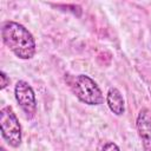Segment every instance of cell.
<instances>
[{"label":"cell","mask_w":151,"mask_h":151,"mask_svg":"<svg viewBox=\"0 0 151 151\" xmlns=\"http://www.w3.org/2000/svg\"><path fill=\"white\" fill-rule=\"evenodd\" d=\"M14 94L19 106L21 107L26 117L28 119L33 118L37 113V100L32 86L25 80H19L15 84Z\"/></svg>","instance_id":"4"},{"label":"cell","mask_w":151,"mask_h":151,"mask_svg":"<svg viewBox=\"0 0 151 151\" xmlns=\"http://www.w3.org/2000/svg\"><path fill=\"white\" fill-rule=\"evenodd\" d=\"M136 126L144 150L151 151V112L147 109H142L139 111Z\"/></svg>","instance_id":"5"},{"label":"cell","mask_w":151,"mask_h":151,"mask_svg":"<svg viewBox=\"0 0 151 151\" xmlns=\"http://www.w3.org/2000/svg\"><path fill=\"white\" fill-rule=\"evenodd\" d=\"M100 151H120V150H119V147H118V145L116 143L107 142V143H105L103 145V147H101Z\"/></svg>","instance_id":"7"},{"label":"cell","mask_w":151,"mask_h":151,"mask_svg":"<svg viewBox=\"0 0 151 151\" xmlns=\"http://www.w3.org/2000/svg\"><path fill=\"white\" fill-rule=\"evenodd\" d=\"M1 38L4 44L19 59L27 60L34 57L37 51L35 39L21 24L12 20L4 21L1 25Z\"/></svg>","instance_id":"1"},{"label":"cell","mask_w":151,"mask_h":151,"mask_svg":"<svg viewBox=\"0 0 151 151\" xmlns=\"http://www.w3.org/2000/svg\"><path fill=\"white\" fill-rule=\"evenodd\" d=\"M0 79H1L0 88H1V90H4L7 85H9V78L7 77V74H6L4 71H1V72H0Z\"/></svg>","instance_id":"8"},{"label":"cell","mask_w":151,"mask_h":151,"mask_svg":"<svg viewBox=\"0 0 151 151\" xmlns=\"http://www.w3.org/2000/svg\"><path fill=\"white\" fill-rule=\"evenodd\" d=\"M106 103L111 112L116 116H122L125 111V104L122 92L117 87H110L106 93Z\"/></svg>","instance_id":"6"},{"label":"cell","mask_w":151,"mask_h":151,"mask_svg":"<svg viewBox=\"0 0 151 151\" xmlns=\"http://www.w3.org/2000/svg\"><path fill=\"white\" fill-rule=\"evenodd\" d=\"M73 94L86 105H100L104 103V96L97 83L86 74H79L71 84Z\"/></svg>","instance_id":"2"},{"label":"cell","mask_w":151,"mask_h":151,"mask_svg":"<svg viewBox=\"0 0 151 151\" xmlns=\"http://www.w3.org/2000/svg\"><path fill=\"white\" fill-rule=\"evenodd\" d=\"M0 126L4 139L13 147L21 144V126L11 106H5L0 110Z\"/></svg>","instance_id":"3"}]
</instances>
